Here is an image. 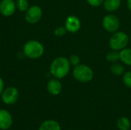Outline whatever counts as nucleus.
<instances>
[{"mask_svg": "<svg viewBox=\"0 0 131 130\" xmlns=\"http://www.w3.org/2000/svg\"><path fill=\"white\" fill-rule=\"evenodd\" d=\"M15 5L17 9H18L20 11L25 12L28 8L30 7L29 6V2L28 0H16L15 1Z\"/></svg>", "mask_w": 131, "mask_h": 130, "instance_id": "nucleus-18", "label": "nucleus"}, {"mask_svg": "<svg viewBox=\"0 0 131 130\" xmlns=\"http://www.w3.org/2000/svg\"><path fill=\"white\" fill-rule=\"evenodd\" d=\"M106 59H107V61L109 63H111V64L118 62L120 61V54H119V51L112 50L111 51H110L109 53H107V54L106 55Z\"/></svg>", "mask_w": 131, "mask_h": 130, "instance_id": "nucleus-17", "label": "nucleus"}, {"mask_svg": "<svg viewBox=\"0 0 131 130\" xmlns=\"http://www.w3.org/2000/svg\"><path fill=\"white\" fill-rule=\"evenodd\" d=\"M4 90V82H3V80L2 79V77H0V97H1V94L2 93Z\"/></svg>", "mask_w": 131, "mask_h": 130, "instance_id": "nucleus-23", "label": "nucleus"}, {"mask_svg": "<svg viewBox=\"0 0 131 130\" xmlns=\"http://www.w3.org/2000/svg\"><path fill=\"white\" fill-rule=\"evenodd\" d=\"M120 61L127 66H131V48H125L119 51Z\"/></svg>", "mask_w": 131, "mask_h": 130, "instance_id": "nucleus-14", "label": "nucleus"}, {"mask_svg": "<svg viewBox=\"0 0 131 130\" xmlns=\"http://www.w3.org/2000/svg\"><path fill=\"white\" fill-rule=\"evenodd\" d=\"M123 83L124 84L131 89V70L130 71H127L123 74V78H122Z\"/></svg>", "mask_w": 131, "mask_h": 130, "instance_id": "nucleus-19", "label": "nucleus"}, {"mask_svg": "<svg viewBox=\"0 0 131 130\" xmlns=\"http://www.w3.org/2000/svg\"><path fill=\"white\" fill-rule=\"evenodd\" d=\"M129 44L128 35L123 31H116L113 33L109 40V46L111 50L120 51L127 48Z\"/></svg>", "mask_w": 131, "mask_h": 130, "instance_id": "nucleus-4", "label": "nucleus"}, {"mask_svg": "<svg viewBox=\"0 0 131 130\" xmlns=\"http://www.w3.org/2000/svg\"><path fill=\"white\" fill-rule=\"evenodd\" d=\"M121 5V0H104V8L108 12H114L119 9Z\"/></svg>", "mask_w": 131, "mask_h": 130, "instance_id": "nucleus-12", "label": "nucleus"}, {"mask_svg": "<svg viewBox=\"0 0 131 130\" xmlns=\"http://www.w3.org/2000/svg\"><path fill=\"white\" fill-rule=\"evenodd\" d=\"M23 52L25 55L30 59H38L43 56L45 48L40 41L30 40L24 44Z\"/></svg>", "mask_w": 131, "mask_h": 130, "instance_id": "nucleus-2", "label": "nucleus"}, {"mask_svg": "<svg viewBox=\"0 0 131 130\" xmlns=\"http://www.w3.org/2000/svg\"><path fill=\"white\" fill-rule=\"evenodd\" d=\"M64 27L68 32L77 33L81 28V21L76 15H70L65 20Z\"/></svg>", "mask_w": 131, "mask_h": 130, "instance_id": "nucleus-8", "label": "nucleus"}, {"mask_svg": "<svg viewBox=\"0 0 131 130\" xmlns=\"http://www.w3.org/2000/svg\"><path fill=\"white\" fill-rule=\"evenodd\" d=\"M38 130H61L60 124L54 120L44 121L39 126Z\"/></svg>", "mask_w": 131, "mask_h": 130, "instance_id": "nucleus-13", "label": "nucleus"}, {"mask_svg": "<svg viewBox=\"0 0 131 130\" xmlns=\"http://www.w3.org/2000/svg\"><path fill=\"white\" fill-rule=\"evenodd\" d=\"M13 123L12 114L6 110L0 109V129H9Z\"/></svg>", "mask_w": 131, "mask_h": 130, "instance_id": "nucleus-10", "label": "nucleus"}, {"mask_svg": "<svg viewBox=\"0 0 131 130\" xmlns=\"http://www.w3.org/2000/svg\"><path fill=\"white\" fill-rule=\"evenodd\" d=\"M87 2L92 7H99L103 5L104 0H86Z\"/></svg>", "mask_w": 131, "mask_h": 130, "instance_id": "nucleus-22", "label": "nucleus"}, {"mask_svg": "<svg viewBox=\"0 0 131 130\" xmlns=\"http://www.w3.org/2000/svg\"><path fill=\"white\" fill-rule=\"evenodd\" d=\"M127 7H128V8H129V10L131 11V0H127Z\"/></svg>", "mask_w": 131, "mask_h": 130, "instance_id": "nucleus-24", "label": "nucleus"}, {"mask_svg": "<svg viewBox=\"0 0 131 130\" xmlns=\"http://www.w3.org/2000/svg\"><path fill=\"white\" fill-rule=\"evenodd\" d=\"M43 11L38 5H31L25 11V18L28 24H36L42 18Z\"/></svg>", "mask_w": 131, "mask_h": 130, "instance_id": "nucleus-7", "label": "nucleus"}, {"mask_svg": "<svg viewBox=\"0 0 131 130\" xmlns=\"http://www.w3.org/2000/svg\"><path fill=\"white\" fill-rule=\"evenodd\" d=\"M71 64L65 57H58L54 58L50 65V74L57 79L64 78L70 72Z\"/></svg>", "mask_w": 131, "mask_h": 130, "instance_id": "nucleus-1", "label": "nucleus"}, {"mask_svg": "<svg viewBox=\"0 0 131 130\" xmlns=\"http://www.w3.org/2000/svg\"><path fill=\"white\" fill-rule=\"evenodd\" d=\"M67 32V30L65 28V27L64 26H60V27H58L54 29V34L56 37L58 38H61L63 37Z\"/></svg>", "mask_w": 131, "mask_h": 130, "instance_id": "nucleus-20", "label": "nucleus"}, {"mask_svg": "<svg viewBox=\"0 0 131 130\" xmlns=\"http://www.w3.org/2000/svg\"><path fill=\"white\" fill-rule=\"evenodd\" d=\"M72 74L75 80L83 84L88 83L94 78V71L91 67L83 64L75 66L73 69Z\"/></svg>", "mask_w": 131, "mask_h": 130, "instance_id": "nucleus-3", "label": "nucleus"}, {"mask_svg": "<svg viewBox=\"0 0 131 130\" xmlns=\"http://www.w3.org/2000/svg\"><path fill=\"white\" fill-rule=\"evenodd\" d=\"M47 90L52 96H58L62 90V84L59 79H51L47 84Z\"/></svg>", "mask_w": 131, "mask_h": 130, "instance_id": "nucleus-11", "label": "nucleus"}, {"mask_svg": "<svg viewBox=\"0 0 131 130\" xmlns=\"http://www.w3.org/2000/svg\"><path fill=\"white\" fill-rule=\"evenodd\" d=\"M16 5L14 0H2L0 2V13L5 17L13 15L16 11Z\"/></svg>", "mask_w": 131, "mask_h": 130, "instance_id": "nucleus-9", "label": "nucleus"}, {"mask_svg": "<svg viewBox=\"0 0 131 130\" xmlns=\"http://www.w3.org/2000/svg\"><path fill=\"white\" fill-rule=\"evenodd\" d=\"M102 25L106 31L113 34L119 30L121 23L119 18L115 15L108 14L104 17L102 20Z\"/></svg>", "mask_w": 131, "mask_h": 130, "instance_id": "nucleus-5", "label": "nucleus"}, {"mask_svg": "<svg viewBox=\"0 0 131 130\" xmlns=\"http://www.w3.org/2000/svg\"><path fill=\"white\" fill-rule=\"evenodd\" d=\"M68 60L70 61L71 65H72L74 67H75V66H77V65H78V64H81V58L77 54H72V55H71Z\"/></svg>", "mask_w": 131, "mask_h": 130, "instance_id": "nucleus-21", "label": "nucleus"}, {"mask_svg": "<svg viewBox=\"0 0 131 130\" xmlns=\"http://www.w3.org/2000/svg\"><path fill=\"white\" fill-rule=\"evenodd\" d=\"M111 72L115 76H121L125 73L124 67L120 63H114L111 66Z\"/></svg>", "mask_w": 131, "mask_h": 130, "instance_id": "nucleus-16", "label": "nucleus"}, {"mask_svg": "<svg viewBox=\"0 0 131 130\" xmlns=\"http://www.w3.org/2000/svg\"><path fill=\"white\" fill-rule=\"evenodd\" d=\"M1 98L2 102L6 105L15 104L19 98V91L15 87H8L4 88Z\"/></svg>", "mask_w": 131, "mask_h": 130, "instance_id": "nucleus-6", "label": "nucleus"}, {"mask_svg": "<svg viewBox=\"0 0 131 130\" xmlns=\"http://www.w3.org/2000/svg\"><path fill=\"white\" fill-rule=\"evenodd\" d=\"M117 127L119 130H130V120L125 116L119 118L117 121Z\"/></svg>", "mask_w": 131, "mask_h": 130, "instance_id": "nucleus-15", "label": "nucleus"}]
</instances>
